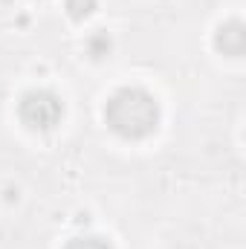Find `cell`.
<instances>
[{"label":"cell","instance_id":"obj_3","mask_svg":"<svg viewBox=\"0 0 246 249\" xmlns=\"http://www.w3.org/2000/svg\"><path fill=\"white\" fill-rule=\"evenodd\" d=\"M214 50L223 53V55H229V58H241V55H244L246 26L238 18H232V20H226V23L217 26V32H214Z\"/></svg>","mask_w":246,"mask_h":249},{"label":"cell","instance_id":"obj_6","mask_svg":"<svg viewBox=\"0 0 246 249\" xmlns=\"http://www.w3.org/2000/svg\"><path fill=\"white\" fill-rule=\"evenodd\" d=\"M64 249H113V247H110V241H105L99 235H81V238L67 241Z\"/></svg>","mask_w":246,"mask_h":249},{"label":"cell","instance_id":"obj_1","mask_svg":"<svg viewBox=\"0 0 246 249\" xmlns=\"http://www.w3.org/2000/svg\"><path fill=\"white\" fill-rule=\"evenodd\" d=\"M162 119L159 102L145 87H119L105 102V124L122 139H145Z\"/></svg>","mask_w":246,"mask_h":249},{"label":"cell","instance_id":"obj_4","mask_svg":"<svg viewBox=\"0 0 246 249\" xmlns=\"http://www.w3.org/2000/svg\"><path fill=\"white\" fill-rule=\"evenodd\" d=\"M87 55L90 58H96V61H102V58H107L110 55V50H113V38L105 32V29H96L90 38H87Z\"/></svg>","mask_w":246,"mask_h":249},{"label":"cell","instance_id":"obj_5","mask_svg":"<svg viewBox=\"0 0 246 249\" xmlns=\"http://www.w3.org/2000/svg\"><path fill=\"white\" fill-rule=\"evenodd\" d=\"M64 9L72 20H87L99 9V0H64Z\"/></svg>","mask_w":246,"mask_h":249},{"label":"cell","instance_id":"obj_2","mask_svg":"<svg viewBox=\"0 0 246 249\" xmlns=\"http://www.w3.org/2000/svg\"><path fill=\"white\" fill-rule=\"evenodd\" d=\"M18 116L29 130H53L64 116V102L53 90H29L18 102Z\"/></svg>","mask_w":246,"mask_h":249}]
</instances>
